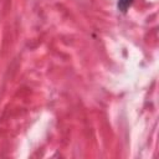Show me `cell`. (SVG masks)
Wrapping results in <instances>:
<instances>
[{"label":"cell","mask_w":159,"mask_h":159,"mask_svg":"<svg viewBox=\"0 0 159 159\" xmlns=\"http://www.w3.org/2000/svg\"><path fill=\"white\" fill-rule=\"evenodd\" d=\"M132 2L133 0H118V10H120L122 12H125Z\"/></svg>","instance_id":"obj_1"}]
</instances>
